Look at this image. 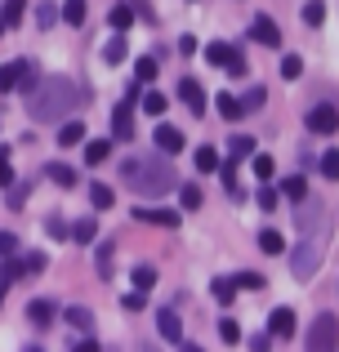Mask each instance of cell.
<instances>
[{"instance_id": "6da1fadb", "label": "cell", "mask_w": 339, "mask_h": 352, "mask_svg": "<svg viewBox=\"0 0 339 352\" xmlns=\"http://www.w3.org/2000/svg\"><path fill=\"white\" fill-rule=\"evenodd\" d=\"M80 103H89V89H80L76 80H67V76H45L41 85L27 89V116L41 120V125L67 116L72 107H80Z\"/></svg>"}, {"instance_id": "7a4b0ae2", "label": "cell", "mask_w": 339, "mask_h": 352, "mask_svg": "<svg viewBox=\"0 0 339 352\" xmlns=\"http://www.w3.org/2000/svg\"><path fill=\"white\" fill-rule=\"evenodd\" d=\"M121 179L130 192H139V197H166V192L179 188V174H174L170 156L166 152H148V156H130V161H121Z\"/></svg>"}, {"instance_id": "3957f363", "label": "cell", "mask_w": 339, "mask_h": 352, "mask_svg": "<svg viewBox=\"0 0 339 352\" xmlns=\"http://www.w3.org/2000/svg\"><path fill=\"white\" fill-rule=\"evenodd\" d=\"M299 245H295V258H290V272L299 276V281H308V276L322 267V254H326V210L322 206H308V223H299Z\"/></svg>"}, {"instance_id": "277c9868", "label": "cell", "mask_w": 339, "mask_h": 352, "mask_svg": "<svg viewBox=\"0 0 339 352\" xmlns=\"http://www.w3.org/2000/svg\"><path fill=\"white\" fill-rule=\"evenodd\" d=\"M335 344H339V317H335V312L313 317V326H308V348H313V352H331Z\"/></svg>"}, {"instance_id": "5b68a950", "label": "cell", "mask_w": 339, "mask_h": 352, "mask_svg": "<svg viewBox=\"0 0 339 352\" xmlns=\"http://www.w3.org/2000/svg\"><path fill=\"white\" fill-rule=\"evenodd\" d=\"M32 76H36V63H27V58L5 63V67H0V94H14V89H32Z\"/></svg>"}, {"instance_id": "8992f818", "label": "cell", "mask_w": 339, "mask_h": 352, "mask_svg": "<svg viewBox=\"0 0 339 352\" xmlns=\"http://www.w3.org/2000/svg\"><path fill=\"white\" fill-rule=\"evenodd\" d=\"M139 98V80H134V89H130V98L125 103H116V112H112V134L121 138V143H130L134 138V116H130V103Z\"/></svg>"}, {"instance_id": "52a82bcc", "label": "cell", "mask_w": 339, "mask_h": 352, "mask_svg": "<svg viewBox=\"0 0 339 352\" xmlns=\"http://www.w3.org/2000/svg\"><path fill=\"white\" fill-rule=\"evenodd\" d=\"M304 125L313 129V134H335V129H339V107H331V103H317L313 112L304 116Z\"/></svg>"}, {"instance_id": "ba28073f", "label": "cell", "mask_w": 339, "mask_h": 352, "mask_svg": "<svg viewBox=\"0 0 339 352\" xmlns=\"http://www.w3.org/2000/svg\"><path fill=\"white\" fill-rule=\"evenodd\" d=\"M250 36H254V41H259L263 45V50H277V45H281V27L277 23H272V18H254V23H250Z\"/></svg>"}, {"instance_id": "9c48e42d", "label": "cell", "mask_w": 339, "mask_h": 352, "mask_svg": "<svg viewBox=\"0 0 339 352\" xmlns=\"http://www.w3.org/2000/svg\"><path fill=\"white\" fill-rule=\"evenodd\" d=\"M54 317H58V303L54 299H32L27 303V321H32V326H54Z\"/></svg>"}, {"instance_id": "30bf717a", "label": "cell", "mask_w": 339, "mask_h": 352, "mask_svg": "<svg viewBox=\"0 0 339 352\" xmlns=\"http://www.w3.org/2000/svg\"><path fill=\"white\" fill-rule=\"evenodd\" d=\"M179 98L188 103V112H192V116H201V112H206V89H201L192 76H188V80H179Z\"/></svg>"}, {"instance_id": "8fae6325", "label": "cell", "mask_w": 339, "mask_h": 352, "mask_svg": "<svg viewBox=\"0 0 339 352\" xmlns=\"http://www.w3.org/2000/svg\"><path fill=\"white\" fill-rule=\"evenodd\" d=\"M157 330H161L166 344H183V326H179V317H174V308H161L157 312Z\"/></svg>"}, {"instance_id": "7c38bea8", "label": "cell", "mask_w": 339, "mask_h": 352, "mask_svg": "<svg viewBox=\"0 0 339 352\" xmlns=\"http://www.w3.org/2000/svg\"><path fill=\"white\" fill-rule=\"evenodd\" d=\"M157 152H166V156L183 152V129L179 125H157Z\"/></svg>"}, {"instance_id": "4fadbf2b", "label": "cell", "mask_w": 339, "mask_h": 352, "mask_svg": "<svg viewBox=\"0 0 339 352\" xmlns=\"http://www.w3.org/2000/svg\"><path fill=\"white\" fill-rule=\"evenodd\" d=\"M268 330H272V339H290V335H295V312H290V308H272Z\"/></svg>"}, {"instance_id": "5bb4252c", "label": "cell", "mask_w": 339, "mask_h": 352, "mask_svg": "<svg viewBox=\"0 0 339 352\" xmlns=\"http://www.w3.org/2000/svg\"><path fill=\"white\" fill-rule=\"evenodd\" d=\"M134 219L152 228H179V210H134Z\"/></svg>"}, {"instance_id": "9a60e30c", "label": "cell", "mask_w": 339, "mask_h": 352, "mask_svg": "<svg viewBox=\"0 0 339 352\" xmlns=\"http://www.w3.org/2000/svg\"><path fill=\"white\" fill-rule=\"evenodd\" d=\"M250 152H254V138L250 134H232V138H228V161H245Z\"/></svg>"}, {"instance_id": "2e32d148", "label": "cell", "mask_w": 339, "mask_h": 352, "mask_svg": "<svg viewBox=\"0 0 339 352\" xmlns=\"http://www.w3.org/2000/svg\"><path fill=\"white\" fill-rule=\"evenodd\" d=\"M23 14H27V0H5V5H0V23L5 27H18Z\"/></svg>"}, {"instance_id": "e0dca14e", "label": "cell", "mask_w": 339, "mask_h": 352, "mask_svg": "<svg viewBox=\"0 0 339 352\" xmlns=\"http://www.w3.org/2000/svg\"><path fill=\"white\" fill-rule=\"evenodd\" d=\"M89 201H94V210H112L116 206V192L107 188V183H89Z\"/></svg>"}, {"instance_id": "ac0fdd59", "label": "cell", "mask_w": 339, "mask_h": 352, "mask_svg": "<svg viewBox=\"0 0 339 352\" xmlns=\"http://www.w3.org/2000/svg\"><path fill=\"white\" fill-rule=\"evenodd\" d=\"M215 107H219V116H223V120H241V116H245V112H241V98H232V94H219Z\"/></svg>"}, {"instance_id": "d6986e66", "label": "cell", "mask_w": 339, "mask_h": 352, "mask_svg": "<svg viewBox=\"0 0 339 352\" xmlns=\"http://www.w3.org/2000/svg\"><path fill=\"white\" fill-rule=\"evenodd\" d=\"M58 143H63V147H76V143H85V125H80V120H67V125L58 129Z\"/></svg>"}, {"instance_id": "ffe728a7", "label": "cell", "mask_w": 339, "mask_h": 352, "mask_svg": "<svg viewBox=\"0 0 339 352\" xmlns=\"http://www.w3.org/2000/svg\"><path fill=\"white\" fill-rule=\"evenodd\" d=\"M45 174H50L54 183H63V188H72V183H76V170H72V165H63V161H50V165H45Z\"/></svg>"}, {"instance_id": "44dd1931", "label": "cell", "mask_w": 339, "mask_h": 352, "mask_svg": "<svg viewBox=\"0 0 339 352\" xmlns=\"http://www.w3.org/2000/svg\"><path fill=\"white\" fill-rule=\"evenodd\" d=\"M107 23H112L116 32H125V27L134 23V5H121V0H116V5H112V14H107Z\"/></svg>"}, {"instance_id": "7402d4cb", "label": "cell", "mask_w": 339, "mask_h": 352, "mask_svg": "<svg viewBox=\"0 0 339 352\" xmlns=\"http://www.w3.org/2000/svg\"><path fill=\"white\" fill-rule=\"evenodd\" d=\"M281 197H290V201H304V197H308V183H304V174H295V179H281Z\"/></svg>"}, {"instance_id": "603a6c76", "label": "cell", "mask_w": 339, "mask_h": 352, "mask_svg": "<svg viewBox=\"0 0 339 352\" xmlns=\"http://www.w3.org/2000/svg\"><path fill=\"white\" fill-rule=\"evenodd\" d=\"M112 258H116V241H103V245H98V276H112Z\"/></svg>"}, {"instance_id": "cb8c5ba5", "label": "cell", "mask_w": 339, "mask_h": 352, "mask_svg": "<svg viewBox=\"0 0 339 352\" xmlns=\"http://www.w3.org/2000/svg\"><path fill=\"white\" fill-rule=\"evenodd\" d=\"M166 94H161V89H148V94H143V112L148 116H166Z\"/></svg>"}, {"instance_id": "d4e9b609", "label": "cell", "mask_w": 339, "mask_h": 352, "mask_svg": "<svg viewBox=\"0 0 339 352\" xmlns=\"http://www.w3.org/2000/svg\"><path fill=\"white\" fill-rule=\"evenodd\" d=\"M130 281L139 285V290H152V285H157V267H152V263H139V267L130 272Z\"/></svg>"}, {"instance_id": "484cf974", "label": "cell", "mask_w": 339, "mask_h": 352, "mask_svg": "<svg viewBox=\"0 0 339 352\" xmlns=\"http://www.w3.org/2000/svg\"><path fill=\"white\" fill-rule=\"evenodd\" d=\"M210 290H215L219 303H232L237 299V281H232V276H215V285H210Z\"/></svg>"}, {"instance_id": "4316f807", "label": "cell", "mask_w": 339, "mask_h": 352, "mask_svg": "<svg viewBox=\"0 0 339 352\" xmlns=\"http://www.w3.org/2000/svg\"><path fill=\"white\" fill-rule=\"evenodd\" d=\"M107 152H112V143H103V138H94V143H85V165H103Z\"/></svg>"}, {"instance_id": "83f0119b", "label": "cell", "mask_w": 339, "mask_h": 352, "mask_svg": "<svg viewBox=\"0 0 339 352\" xmlns=\"http://www.w3.org/2000/svg\"><path fill=\"white\" fill-rule=\"evenodd\" d=\"M259 250H263V254H281V250H286V241H281V232L263 228V232H259Z\"/></svg>"}, {"instance_id": "f1b7e54d", "label": "cell", "mask_w": 339, "mask_h": 352, "mask_svg": "<svg viewBox=\"0 0 339 352\" xmlns=\"http://www.w3.org/2000/svg\"><path fill=\"white\" fill-rule=\"evenodd\" d=\"M85 0H67V5H63V18H67L72 27H85Z\"/></svg>"}, {"instance_id": "f546056e", "label": "cell", "mask_w": 339, "mask_h": 352, "mask_svg": "<svg viewBox=\"0 0 339 352\" xmlns=\"http://www.w3.org/2000/svg\"><path fill=\"white\" fill-rule=\"evenodd\" d=\"M58 18H63V14H58V5H50V0H45V5H36V23H41L45 32H50V27L58 23Z\"/></svg>"}, {"instance_id": "4dcf8cb0", "label": "cell", "mask_w": 339, "mask_h": 352, "mask_svg": "<svg viewBox=\"0 0 339 352\" xmlns=\"http://www.w3.org/2000/svg\"><path fill=\"white\" fill-rule=\"evenodd\" d=\"M134 76H139V85H152V80H157V58H139V67H134Z\"/></svg>"}, {"instance_id": "1f68e13d", "label": "cell", "mask_w": 339, "mask_h": 352, "mask_svg": "<svg viewBox=\"0 0 339 352\" xmlns=\"http://www.w3.org/2000/svg\"><path fill=\"white\" fill-rule=\"evenodd\" d=\"M304 23L308 27H322L326 23V5H322V0H308V5H304Z\"/></svg>"}, {"instance_id": "d6a6232c", "label": "cell", "mask_w": 339, "mask_h": 352, "mask_svg": "<svg viewBox=\"0 0 339 352\" xmlns=\"http://www.w3.org/2000/svg\"><path fill=\"white\" fill-rule=\"evenodd\" d=\"M228 54H232V45H228V41H215V45H206V58L215 63V67H223V63H228Z\"/></svg>"}, {"instance_id": "836d02e7", "label": "cell", "mask_w": 339, "mask_h": 352, "mask_svg": "<svg viewBox=\"0 0 339 352\" xmlns=\"http://www.w3.org/2000/svg\"><path fill=\"white\" fill-rule=\"evenodd\" d=\"M197 170H201V174L219 170V152H215V147H197Z\"/></svg>"}, {"instance_id": "e575fe53", "label": "cell", "mask_w": 339, "mask_h": 352, "mask_svg": "<svg viewBox=\"0 0 339 352\" xmlns=\"http://www.w3.org/2000/svg\"><path fill=\"white\" fill-rule=\"evenodd\" d=\"M72 236H76V241H80V245H89V241H94V236H98V223H94V219H80V223H76V228H72Z\"/></svg>"}, {"instance_id": "d590c367", "label": "cell", "mask_w": 339, "mask_h": 352, "mask_svg": "<svg viewBox=\"0 0 339 352\" xmlns=\"http://www.w3.org/2000/svg\"><path fill=\"white\" fill-rule=\"evenodd\" d=\"M67 321H72L76 330H89V326H94V312H89V308H80V303H76V308H67Z\"/></svg>"}, {"instance_id": "8d00e7d4", "label": "cell", "mask_w": 339, "mask_h": 352, "mask_svg": "<svg viewBox=\"0 0 339 352\" xmlns=\"http://www.w3.org/2000/svg\"><path fill=\"white\" fill-rule=\"evenodd\" d=\"M219 339H223V344H241V326H237L232 317H223L219 321Z\"/></svg>"}, {"instance_id": "74e56055", "label": "cell", "mask_w": 339, "mask_h": 352, "mask_svg": "<svg viewBox=\"0 0 339 352\" xmlns=\"http://www.w3.org/2000/svg\"><path fill=\"white\" fill-rule=\"evenodd\" d=\"M125 54H130V50H125V41H107L103 63H112V67H116V63H125Z\"/></svg>"}, {"instance_id": "f35d334b", "label": "cell", "mask_w": 339, "mask_h": 352, "mask_svg": "<svg viewBox=\"0 0 339 352\" xmlns=\"http://www.w3.org/2000/svg\"><path fill=\"white\" fill-rule=\"evenodd\" d=\"M18 276H23V263H18V258H0V281H18Z\"/></svg>"}, {"instance_id": "ab89813d", "label": "cell", "mask_w": 339, "mask_h": 352, "mask_svg": "<svg viewBox=\"0 0 339 352\" xmlns=\"http://www.w3.org/2000/svg\"><path fill=\"white\" fill-rule=\"evenodd\" d=\"M232 281H237V290H263V276L259 272H237Z\"/></svg>"}, {"instance_id": "60d3db41", "label": "cell", "mask_w": 339, "mask_h": 352, "mask_svg": "<svg viewBox=\"0 0 339 352\" xmlns=\"http://www.w3.org/2000/svg\"><path fill=\"white\" fill-rule=\"evenodd\" d=\"M322 174H326V179H339V147H335V152H322Z\"/></svg>"}, {"instance_id": "b9f144b4", "label": "cell", "mask_w": 339, "mask_h": 352, "mask_svg": "<svg viewBox=\"0 0 339 352\" xmlns=\"http://www.w3.org/2000/svg\"><path fill=\"white\" fill-rule=\"evenodd\" d=\"M125 308H130V312H143V308H148V290H139V285H134V290L125 294Z\"/></svg>"}, {"instance_id": "7bdbcfd3", "label": "cell", "mask_w": 339, "mask_h": 352, "mask_svg": "<svg viewBox=\"0 0 339 352\" xmlns=\"http://www.w3.org/2000/svg\"><path fill=\"white\" fill-rule=\"evenodd\" d=\"M179 201H183V210H197L201 206V188H197V183H188V188L179 192Z\"/></svg>"}, {"instance_id": "ee69618b", "label": "cell", "mask_w": 339, "mask_h": 352, "mask_svg": "<svg viewBox=\"0 0 339 352\" xmlns=\"http://www.w3.org/2000/svg\"><path fill=\"white\" fill-rule=\"evenodd\" d=\"M299 72H304V63H299L295 54H286V58H281V76H286V80H295Z\"/></svg>"}, {"instance_id": "f6af8a7d", "label": "cell", "mask_w": 339, "mask_h": 352, "mask_svg": "<svg viewBox=\"0 0 339 352\" xmlns=\"http://www.w3.org/2000/svg\"><path fill=\"white\" fill-rule=\"evenodd\" d=\"M0 188H14V165H9V152H0Z\"/></svg>"}, {"instance_id": "bcb514c9", "label": "cell", "mask_w": 339, "mask_h": 352, "mask_svg": "<svg viewBox=\"0 0 339 352\" xmlns=\"http://www.w3.org/2000/svg\"><path fill=\"white\" fill-rule=\"evenodd\" d=\"M228 72H232V76H245V58H241V50H232L228 54V63H223Z\"/></svg>"}, {"instance_id": "7dc6e473", "label": "cell", "mask_w": 339, "mask_h": 352, "mask_svg": "<svg viewBox=\"0 0 339 352\" xmlns=\"http://www.w3.org/2000/svg\"><path fill=\"white\" fill-rule=\"evenodd\" d=\"M263 107V89H250V94L241 98V112H259Z\"/></svg>"}, {"instance_id": "c3c4849f", "label": "cell", "mask_w": 339, "mask_h": 352, "mask_svg": "<svg viewBox=\"0 0 339 352\" xmlns=\"http://www.w3.org/2000/svg\"><path fill=\"white\" fill-rule=\"evenodd\" d=\"M272 170H277L272 156H254V174H259V179H272Z\"/></svg>"}, {"instance_id": "681fc988", "label": "cell", "mask_w": 339, "mask_h": 352, "mask_svg": "<svg viewBox=\"0 0 339 352\" xmlns=\"http://www.w3.org/2000/svg\"><path fill=\"white\" fill-rule=\"evenodd\" d=\"M0 254H18V236L14 232H0Z\"/></svg>"}, {"instance_id": "f907efd6", "label": "cell", "mask_w": 339, "mask_h": 352, "mask_svg": "<svg viewBox=\"0 0 339 352\" xmlns=\"http://www.w3.org/2000/svg\"><path fill=\"white\" fill-rule=\"evenodd\" d=\"M45 232H50V236H67V232H72V228H67V223H63V219H50V223H45Z\"/></svg>"}, {"instance_id": "816d5d0a", "label": "cell", "mask_w": 339, "mask_h": 352, "mask_svg": "<svg viewBox=\"0 0 339 352\" xmlns=\"http://www.w3.org/2000/svg\"><path fill=\"white\" fill-rule=\"evenodd\" d=\"M259 206L263 210H277V192H272V188H259Z\"/></svg>"}, {"instance_id": "f5cc1de1", "label": "cell", "mask_w": 339, "mask_h": 352, "mask_svg": "<svg viewBox=\"0 0 339 352\" xmlns=\"http://www.w3.org/2000/svg\"><path fill=\"white\" fill-rule=\"evenodd\" d=\"M45 267V254H27V263H23V272H41Z\"/></svg>"}, {"instance_id": "db71d44e", "label": "cell", "mask_w": 339, "mask_h": 352, "mask_svg": "<svg viewBox=\"0 0 339 352\" xmlns=\"http://www.w3.org/2000/svg\"><path fill=\"white\" fill-rule=\"evenodd\" d=\"M250 348H254V352H268V348H272V335H254Z\"/></svg>"}, {"instance_id": "11a10c76", "label": "cell", "mask_w": 339, "mask_h": 352, "mask_svg": "<svg viewBox=\"0 0 339 352\" xmlns=\"http://www.w3.org/2000/svg\"><path fill=\"white\" fill-rule=\"evenodd\" d=\"M5 290H9V281H0V303H5Z\"/></svg>"}, {"instance_id": "9f6ffc18", "label": "cell", "mask_w": 339, "mask_h": 352, "mask_svg": "<svg viewBox=\"0 0 339 352\" xmlns=\"http://www.w3.org/2000/svg\"><path fill=\"white\" fill-rule=\"evenodd\" d=\"M0 32H5V23H0Z\"/></svg>"}]
</instances>
